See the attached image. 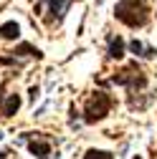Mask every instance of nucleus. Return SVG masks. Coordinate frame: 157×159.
Here are the masks:
<instances>
[{
	"instance_id": "nucleus-9",
	"label": "nucleus",
	"mask_w": 157,
	"mask_h": 159,
	"mask_svg": "<svg viewBox=\"0 0 157 159\" xmlns=\"http://www.w3.org/2000/svg\"><path fill=\"white\" fill-rule=\"evenodd\" d=\"M21 35V25H18L15 20H8L0 25V38H8V41H15V38Z\"/></svg>"
},
{
	"instance_id": "nucleus-7",
	"label": "nucleus",
	"mask_w": 157,
	"mask_h": 159,
	"mask_svg": "<svg viewBox=\"0 0 157 159\" xmlns=\"http://www.w3.org/2000/svg\"><path fill=\"white\" fill-rule=\"evenodd\" d=\"M46 5L51 10L48 23H61L64 15H66V8H69V0H46Z\"/></svg>"
},
{
	"instance_id": "nucleus-2",
	"label": "nucleus",
	"mask_w": 157,
	"mask_h": 159,
	"mask_svg": "<svg viewBox=\"0 0 157 159\" xmlns=\"http://www.w3.org/2000/svg\"><path fill=\"white\" fill-rule=\"evenodd\" d=\"M114 101H112V96L107 91H94L89 96V101L84 106V121L86 124H96V121H102V119L112 111Z\"/></svg>"
},
{
	"instance_id": "nucleus-3",
	"label": "nucleus",
	"mask_w": 157,
	"mask_h": 159,
	"mask_svg": "<svg viewBox=\"0 0 157 159\" xmlns=\"http://www.w3.org/2000/svg\"><path fill=\"white\" fill-rule=\"evenodd\" d=\"M112 81H114V84H119V86H124L129 93H137V91H142V89L147 86V76L142 73V68L137 66V63H132V66L122 68L119 73H114V76H112Z\"/></svg>"
},
{
	"instance_id": "nucleus-11",
	"label": "nucleus",
	"mask_w": 157,
	"mask_h": 159,
	"mask_svg": "<svg viewBox=\"0 0 157 159\" xmlns=\"http://www.w3.org/2000/svg\"><path fill=\"white\" fill-rule=\"evenodd\" d=\"M84 159H114L112 152H102V149H89L84 154Z\"/></svg>"
},
{
	"instance_id": "nucleus-10",
	"label": "nucleus",
	"mask_w": 157,
	"mask_h": 159,
	"mask_svg": "<svg viewBox=\"0 0 157 159\" xmlns=\"http://www.w3.org/2000/svg\"><path fill=\"white\" fill-rule=\"evenodd\" d=\"M129 51L134 53V56H142V58H152L157 51L155 48H150V46H145V43H140V41H137V38H134V41L129 43Z\"/></svg>"
},
{
	"instance_id": "nucleus-1",
	"label": "nucleus",
	"mask_w": 157,
	"mask_h": 159,
	"mask_svg": "<svg viewBox=\"0 0 157 159\" xmlns=\"http://www.w3.org/2000/svg\"><path fill=\"white\" fill-rule=\"evenodd\" d=\"M117 20H122L129 28H142L150 18V10L145 5V0H119L114 8Z\"/></svg>"
},
{
	"instance_id": "nucleus-6",
	"label": "nucleus",
	"mask_w": 157,
	"mask_h": 159,
	"mask_svg": "<svg viewBox=\"0 0 157 159\" xmlns=\"http://www.w3.org/2000/svg\"><path fill=\"white\" fill-rule=\"evenodd\" d=\"M18 109H21V96L18 93H0V116L3 119H8V116H13Z\"/></svg>"
},
{
	"instance_id": "nucleus-4",
	"label": "nucleus",
	"mask_w": 157,
	"mask_h": 159,
	"mask_svg": "<svg viewBox=\"0 0 157 159\" xmlns=\"http://www.w3.org/2000/svg\"><path fill=\"white\" fill-rule=\"evenodd\" d=\"M13 56H3L0 58V63H15V66H21V58H41V51L33 48L31 43H21L18 48L10 51Z\"/></svg>"
},
{
	"instance_id": "nucleus-12",
	"label": "nucleus",
	"mask_w": 157,
	"mask_h": 159,
	"mask_svg": "<svg viewBox=\"0 0 157 159\" xmlns=\"http://www.w3.org/2000/svg\"><path fill=\"white\" fill-rule=\"evenodd\" d=\"M8 157V152H0V159H5Z\"/></svg>"
},
{
	"instance_id": "nucleus-13",
	"label": "nucleus",
	"mask_w": 157,
	"mask_h": 159,
	"mask_svg": "<svg viewBox=\"0 0 157 159\" xmlns=\"http://www.w3.org/2000/svg\"><path fill=\"white\" fill-rule=\"evenodd\" d=\"M134 159H142V157H134Z\"/></svg>"
},
{
	"instance_id": "nucleus-8",
	"label": "nucleus",
	"mask_w": 157,
	"mask_h": 159,
	"mask_svg": "<svg viewBox=\"0 0 157 159\" xmlns=\"http://www.w3.org/2000/svg\"><path fill=\"white\" fill-rule=\"evenodd\" d=\"M109 58H114V61H119V58H124V38L122 35H112L109 38Z\"/></svg>"
},
{
	"instance_id": "nucleus-5",
	"label": "nucleus",
	"mask_w": 157,
	"mask_h": 159,
	"mask_svg": "<svg viewBox=\"0 0 157 159\" xmlns=\"http://www.w3.org/2000/svg\"><path fill=\"white\" fill-rule=\"evenodd\" d=\"M28 149L38 157V159H58V154L53 157V149H51V142L48 139H41V136H36L28 142Z\"/></svg>"
}]
</instances>
